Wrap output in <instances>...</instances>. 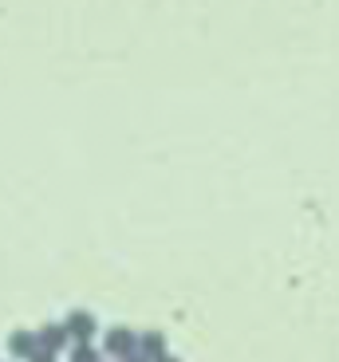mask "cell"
Listing matches in <instances>:
<instances>
[{"label":"cell","mask_w":339,"mask_h":362,"mask_svg":"<svg viewBox=\"0 0 339 362\" xmlns=\"http://www.w3.org/2000/svg\"><path fill=\"white\" fill-rule=\"evenodd\" d=\"M36 346H40V351H52V354L64 351V346H67V331H64V323H47V327H40Z\"/></svg>","instance_id":"obj_1"},{"label":"cell","mask_w":339,"mask_h":362,"mask_svg":"<svg viewBox=\"0 0 339 362\" xmlns=\"http://www.w3.org/2000/svg\"><path fill=\"white\" fill-rule=\"evenodd\" d=\"M67 339H79V343H87V339L95 335V315H87V311H71L64 323Z\"/></svg>","instance_id":"obj_2"},{"label":"cell","mask_w":339,"mask_h":362,"mask_svg":"<svg viewBox=\"0 0 339 362\" xmlns=\"http://www.w3.org/2000/svg\"><path fill=\"white\" fill-rule=\"evenodd\" d=\"M107 351L119 354V358H127V354L138 351V335H134V331H127V327H115V331L107 335Z\"/></svg>","instance_id":"obj_3"},{"label":"cell","mask_w":339,"mask_h":362,"mask_svg":"<svg viewBox=\"0 0 339 362\" xmlns=\"http://www.w3.org/2000/svg\"><path fill=\"white\" fill-rule=\"evenodd\" d=\"M8 351L16 354V358H32V354L40 351V346H36V335H28V331H16V335L8 339Z\"/></svg>","instance_id":"obj_4"},{"label":"cell","mask_w":339,"mask_h":362,"mask_svg":"<svg viewBox=\"0 0 339 362\" xmlns=\"http://www.w3.org/2000/svg\"><path fill=\"white\" fill-rule=\"evenodd\" d=\"M138 354H146V358H158V354H166V339L158 335V331L142 335V339H138Z\"/></svg>","instance_id":"obj_5"},{"label":"cell","mask_w":339,"mask_h":362,"mask_svg":"<svg viewBox=\"0 0 339 362\" xmlns=\"http://www.w3.org/2000/svg\"><path fill=\"white\" fill-rule=\"evenodd\" d=\"M71 362H99V351H95L91 343H79L71 351Z\"/></svg>","instance_id":"obj_6"},{"label":"cell","mask_w":339,"mask_h":362,"mask_svg":"<svg viewBox=\"0 0 339 362\" xmlns=\"http://www.w3.org/2000/svg\"><path fill=\"white\" fill-rule=\"evenodd\" d=\"M28 362H55V354H52V351H36Z\"/></svg>","instance_id":"obj_7"},{"label":"cell","mask_w":339,"mask_h":362,"mask_svg":"<svg viewBox=\"0 0 339 362\" xmlns=\"http://www.w3.org/2000/svg\"><path fill=\"white\" fill-rule=\"evenodd\" d=\"M119 362H150V358H146V354H138V351H134V354H127V358H119Z\"/></svg>","instance_id":"obj_8"},{"label":"cell","mask_w":339,"mask_h":362,"mask_svg":"<svg viewBox=\"0 0 339 362\" xmlns=\"http://www.w3.org/2000/svg\"><path fill=\"white\" fill-rule=\"evenodd\" d=\"M150 362H182V358H174V354H158V358H150Z\"/></svg>","instance_id":"obj_9"}]
</instances>
